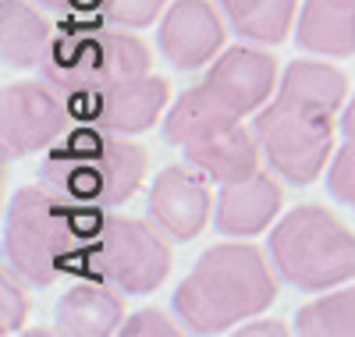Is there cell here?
I'll return each instance as SVG.
<instances>
[{
    "mask_svg": "<svg viewBox=\"0 0 355 337\" xmlns=\"http://www.w3.org/2000/svg\"><path fill=\"white\" fill-rule=\"evenodd\" d=\"M57 28L28 0H0V57L11 68H36L46 60Z\"/></svg>",
    "mask_w": 355,
    "mask_h": 337,
    "instance_id": "cell-16",
    "label": "cell"
},
{
    "mask_svg": "<svg viewBox=\"0 0 355 337\" xmlns=\"http://www.w3.org/2000/svg\"><path fill=\"white\" fill-rule=\"evenodd\" d=\"M281 206H284L281 185L266 171H256L249 178L224 181L220 185V196L214 206V224L220 234L249 238V234H259L270 227Z\"/></svg>",
    "mask_w": 355,
    "mask_h": 337,
    "instance_id": "cell-13",
    "label": "cell"
},
{
    "mask_svg": "<svg viewBox=\"0 0 355 337\" xmlns=\"http://www.w3.org/2000/svg\"><path fill=\"white\" fill-rule=\"evenodd\" d=\"M150 213L174 241L199 238L206 221H210V213H214L210 178L192 164L189 167L185 164L164 167L150 189Z\"/></svg>",
    "mask_w": 355,
    "mask_h": 337,
    "instance_id": "cell-9",
    "label": "cell"
},
{
    "mask_svg": "<svg viewBox=\"0 0 355 337\" xmlns=\"http://www.w3.org/2000/svg\"><path fill=\"white\" fill-rule=\"evenodd\" d=\"M164 234L167 231L160 224H150L142 217L103 213L96 234L89 238L85 252H82L78 277L110 281L125 295L157 291L174 263V252Z\"/></svg>",
    "mask_w": 355,
    "mask_h": 337,
    "instance_id": "cell-7",
    "label": "cell"
},
{
    "mask_svg": "<svg viewBox=\"0 0 355 337\" xmlns=\"http://www.w3.org/2000/svg\"><path fill=\"white\" fill-rule=\"evenodd\" d=\"M234 125H242V114L234 107H227L206 82H199V85L185 89V93L174 100V107L167 110L164 139L185 149V146L214 139V135H220Z\"/></svg>",
    "mask_w": 355,
    "mask_h": 337,
    "instance_id": "cell-15",
    "label": "cell"
},
{
    "mask_svg": "<svg viewBox=\"0 0 355 337\" xmlns=\"http://www.w3.org/2000/svg\"><path fill=\"white\" fill-rule=\"evenodd\" d=\"M167 100H171V82L153 75V71H146V75L125 78L121 85H114L110 93L93 100L82 110L78 121L107 128V132L139 135V132H150L160 121Z\"/></svg>",
    "mask_w": 355,
    "mask_h": 337,
    "instance_id": "cell-11",
    "label": "cell"
},
{
    "mask_svg": "<svg viewBox=\"0 0 355 337\" xmlns=\"http://www.w3.org/2000/svg\"><path fill=\"white\" fill-rule=\"evenodd\" d=\"M75 110L53 82H11L0 93V142L8 157L50 149L64 132H71Z\"/></svg>",
    "mask_w": 355,
    "mask_h": 337,
    "instance_id": "cell-8",
    "label": "cell"
},
{
    "mask_svg": "<svg viewBox=\"0 0 355 337\" xmlns=\"http://www.w3.org/2000/svg\"><path fill=\"white\" fill-rule=\"evenodd\" d=\"M270 259L299 291H327L355 277V234L327 206H295L270 231Z\"/></svg>",
    "mask_w": 355,
    "mask_h": 337,
    "instance_id": "cell-6",
    "label": "cell"
},
{
    "mask_svg": "<svg viewBox=\"0 0 355 337\" xmlns=\"http://www.w3.org/2000/svg\"><path fill=\"white\" fill-rule=\"evenodd\" d=\"M341 135H345V142L355 146V96H352V103H348L345 114H341Z\"/></svg>",
    "mask_w": 355,
    "mask_h": 337,
    "instance_id": "cell-27",
    "label": "cell"
},
{
    "mask_svg": "<svg viewBox=\"0 0 355 337\" xmlns=\"http://www.w3.org/2000/svg\"><path fill=\"white\" fill-rule=\"evenodd\" d=\"M352 4H355V0H352Z\"/></svg>",
    "mask_w": 355,
    "mask_h": 337,
    "instance_id": "cell-28",
    "label": "cell"
},
{
    "mask_svg": "<svg viewBox=\"0 0 355 337\" xmlns=\"http://www.w3.org/2000/svg\"><path fill=\"white\" fill-rule=\"evenodd\" d=\"M277 266L252 241L210 245L178 284L171 305L196 334H224L234 323L266 313L277 302Z\"/></svg>",
    "mask_w": 355,
    "mask_h": 337,
    "instance_id": "cell-3",
    "label": "cell"
},
{
    "mask_svg": "<svg viewBox=\"0 0 355 337\" xmlns=\"http://www.w3.org/2000/svg\"><path fill=\"white\" fill-rule=\"evenodd\" d=\"M288 337L291 330L284 327V323H277V320H259V323H245L242 327V337Z\"/></svg>",
    "mask_w": 355,
    "mask_h": 337,
    "instance_id": "cell-26",
    "label": "cell"
},
{
    "mask_svg": "<svg viewBox=\"0 0 355 337\" xmlns=\"http://www.w3.org/2000/svg\"><path fill=\"white\" fill-rule=\"evenodd\" d=\"M224 40V18L210 0H174L157 33L160 53L182 71L210 64L220 53Z\"/></svg>",
    "mask_w": 355,
    "mask_h": 337,
    "instance_id": "cell-10",
    "label": "cell"
},
{
    "mask_svg": "<svg viewBox=\"0 0 355 337\" xmlns=\"http://www.w3.org/2000/svg\"><path fill=\"white\" fill-rule=\"evenodd\" d=\"M259 157H263V146H259V135L256 128H245V125H234L206 142H196V146H185V160L192 167H199L206 178L214 181H239V178H249L259 171Z\"/></svg>",
    "mask_w": 355,
    "mask_h": 337,
    "instance_id": "cell-17",
    "label": "cell"
},
{
    "mask_svg": "<svg viewBox=\"0 0 355 337\" xmlns=\"http://www.w3.org/2000/svg\"><path fill=\"white\" fill-rule=\"evenodd\" d=\"M15 277L18 273L11 266H4V273H0V330L4 334H15L25 323V316H28L25 291H21V284Z\"/></svg>",
    "mask_w": 355,
    "mask_h": 337,
    "instance_id": "cell-22",
    "label": "cell"
},
{
    "mask_svg": "<svg viewBox=\"0 0 355 337\" xmlns=\"http://www.w3.org/2000/svg\"><path fill=\"white\" fill-rule=\"evenodd\" d=\"M167 0H103V18L125 28H146L153 25Z\"/></svg>",
    "mask_w": 355,
    "mask_h": 337,
    "instance_id": "cell-21",
    "label": "cell"
},
{
    "mask_svg": "<svg viewBox=\"0 0 355 337\" xmlns=\"http://www.w3.org/2000/svg\"><path fill=\"white\" fill-rule=\"evenodd\" d=\"M103 206H85L50 185H25L11 196L4 217V256L21 281L50 288L75 273L89 238L103 221Z\"/></svg>",
    "mask_w": 355,
    "mask_h": 337,
    "instance_id": "cell-2",
    "label": "cell"
},
{
    "mask_svg": "<svg viewBox=\"0 0 355 337\" xmlns=\"http://www.w3.org/2000/svg\"><path fill=\"white\" fill-rule=\"evenodd\" d=\"M202 82L245 117L270 103V93L277 89V60L256 46H231L210 64Z\"/></svg>",
    "mask_w": 355,
    "mask_h": 337,
    "instance_id": "cell-12",
    "label": "cell"
},
{
    "mask_svg": "<svg viewBox=\"0 0 355 337\" xmlns=\"http://www.w3.org/2000/svg\"><path fill=\"white\" fill-rule=\"evenodd\" d=\"M295 40L309 53L352 57L355 53V4L352 0H306Z\"/></svg>",
    "mask_w": 355,
    "mask_h": 337,
    "instance_id": "cell-18",
    "label": "cell"
},
{
    "mask_svg": "<svg viewBox=\"0 0 355 337\" xmlns=\"http://www.w3.org/2000/svg\"><path fill=\"white\" fill-rule=\"evenodd\" d=\"M220 8L239 36L274 46L288 40L299 15V0H220Z\"/></svg>",
    "mask_w": 355,
    "mask_h": 337,
    "instance_id": "cell-19",
    "label": "cell"
},
{
    "mask_svg": "<svg viewBox=\"0 0 355 337\" xmlns=\"http://www.w3.org/2000/svg\"><path fill=\"white\" fill-rule=\"evenodd\" d=\"M348 96V75L327 60L288 64L277 96L259 107L256 135L270 167L291 185H313L334 153V114Z\"/></svg>",
    "mask_w": 355,
    "mask_h": 337,
    "instance_id": "cell-1",
    "label": "cell"
},
{
    "mask_svg": "<svg viewBox=\"0 0 355 337\" xmlns=\"http://www.w3.org/2000/svg\"><path fill=\"white\" fill-rule=\"evenodd\" d=\"M43 78L53 82L68 96L75 121L82 110L110 93L125 78L146 75L153 68V53L139 36H132L125 25H89V21H68L57 28L53 46L43 60Z\"/></svg>",
    "mask_w": 355,
    "mask_h": 337,
    "instance_id": "cell-5",
    "label": "cell"
},
{
    "mask_svg": "<svg viewBox=\"0 0 355 337\" xmlns=\"http://www.w3.org/2000/svg\"><path fill=\"white\" fill-rule=\"evenodd\" d=\"M295 330L302 337H355V284L306 302L295 316Z\"/></svg>",
    "mask_w": 355,
    "mask_h": 337,
    "instance_id": "cell-20",
    "label": "cell"
},
{
    "mask_svg": "<svg viewBox=\"0 0 355 337\" xmlns=\"http://www.w3.org/2000/svg\"><path fill=\"white\" fill-rule=\"evenodd\" d=\"M327 192L348 209H355V146L352 142H345L334 153L331 171H327Z\"/></svg>",
    "mask_w": 355,
    "mask_h": 337,
    "instance_id": "cell-23",
    "label": "cell"
},
{
    "mask_svg": "<svg viewBox=\"0 0 355 337\" xmlns=\"http://www.w3.org/2000/svg\"><path fill=\"white\" fill-rule=\"evenodd\" d=\"M150 157L121 132L96 125L71 128L57 139L40 164L43 185L85 206H121L146 181Z\"/></svg>",
    "mask_w": 355,
    "mask_h": 337,
    "instance_id": "cell-4",
    "label": "cell"
},
{
    "mask_svg": "<svg viewBox=\"0 0 355 337\" xmlns=\"http://www.w3.org/2000/svg\"><path fill=\"white\" fill-rule=\"evenodd\" d=\"M57 320V334L68 337H107V334H121L125 327V291L110 284V281H96V277H82L78 284H71L61 302L53 309Z\"/></svg>",
    "mask_w": 355,
    "mask_h": 337,
    "instance_id": "cell-14",
    "label": "cell"
},
{
    "mask_svg": "<svg viewBox=\"0 0 355 337\" xmlns=\"http://www.w3.org/2000/svg\"><path fill=\"white\" fill-rule=\"evenodd\" d=\"M121 334L125 337H178L182 330H178L167 320V313H160V309H139V313H132L125 320Z\"/></svg>",
    "mask_w": 355,
    "mask_h": 337,
    "instance_id": "cell-24",
    "label": "cell"
},
{
    "mask_svg": "<svg viewBox=\"0 0 355 337\" xmlns=\"http://www.w3.org/2000/svg\"><path fill=\"white\" fill-rule=\"evenodd\" d=\"M40 8H53V11H78V15H93L103 11V0H36Z\"/></svg>",
    "mask_w": 355,
    "mask_h": 337,
    "instance_id": "cell-25",
    "label": "cell"
}]
</instances>
